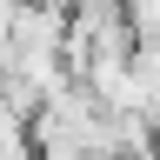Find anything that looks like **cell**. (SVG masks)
Segmentation results:
<instances>
[{"label":"cell","mask_w":160,"mask_h":160,"mask_svg":"<svg viewBox=\"0 0 160 160\" xmlns=\"http://www.w3.org/2000/svg\"><path fill=\"white\" fill-rule=\"evenodd\" d=\"M120 13H127V27H133V40H147V33H160V0H120Z\"/></svg>","instance_id":"1"},{"label":"cell","mask_w":160,"mask_h":160,"mask_svg":"<svg viewBox=\"0 0 160 160\" xmlns=\"http://www.w3.org/2000/svg\"><path fill=\"white\" fill-rule=\"evenodd\" d=\"M140 120H147V127H153V140H160V80L147 87V100H140Z\"/></svg>","instance_id":"2"},{"label":"cell","mask_w":160,"mask_h":160,"mask_svg":"<svg viewBox=\"0 0 160 160\" xmlns=\"http://www.w3.org/2000/svg\"><path fill=\"white\" fill-rule=\"evenodd\" d=\"M133 160H160V140H153V147H147V153H133Z\"/></svg>","instance_id":"3"}]
</instances>
